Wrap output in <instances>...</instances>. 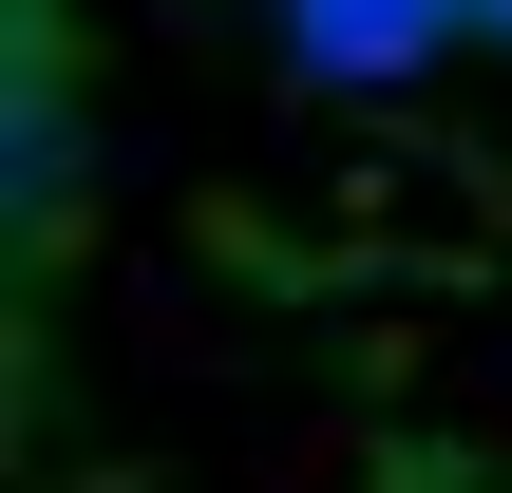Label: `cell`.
<instances>
[{"label":"cell","mask_w":512,"mask_h":493,"mask_svg":"<svg viewBox=\"0 0 512 493\" xmlns=\"http://www.w3.org/2000/svg\"><path fill=\"white\" fill-rule=\"evenodd\" d=\"M304 76H418L437 38H475V0H266Z\"/></svg>","instance_id":"cell-1"},{"label":"cell","mask_w":512,"mask_h":493,"mask_svg":"<svg viewBox=\"0 0 512 493\" xmlns=\"http://www.w3.org/2000/svg\"><path fill=\"white\" fill-rule=\"evenodd\" d=\"M19 266L57 247V209H76V133H57V38H38V0H19Z\"/></svg>","instance_id":"cell-2"},{"label":"cell","mask_w":512,"mask_h":493,"mask_svg":"<svg viewBox=\"0 0 512 493\" xmlns=\"http://www.w3.org/2000/svg\"><path fill=\"white\" fill-rule=\"evenodd\" d=\"M475 38H512V0H475Z\"/></svg>","instance_id":"cell-3"}]
</instances>
